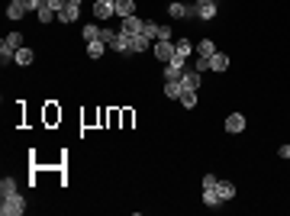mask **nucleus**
Returning a JSON list of instances; mask_svg holds the SVG:
<instances>
[{"instance_id":"obj_34","label":"nucleus","mask_w":290,"mask_h":216,"mask_svg":"<svg viewBox=\"0 0 290 216\" xmlns=\"http://www.w3.org/2000/svg\"><path fill=\"white\" fill-rule=\"evenodd\" d=\"M278 155H281V158H290V145H281V148H278Z\"/></svg>"},{"instance_id":"obj_3","label":"nucleus","mask_w":290,"mask_h":216,"mask_svg":"<svg viewBox=\"0 0 290 216\" xmlns=\"http://www.w3.org/2000/svg\"><path fill=\"white\" fill-rule=\"evenodd\" d=\"M151 55H155L161 65H168L171 58L177 55V49H174V39H155V42H151Z\"/></svg>"},{"instance_id":"obj_33","label":"nucleus","mask_w":290,"mask_h":216,"mask_svg":"<svg viewBox=\"0 0 290 216\" xmlns=\"http://www.w3.org/2000/svg\"><path fill=\"white\" fill-rule=\"evenodd\" d=\"M216 181H219V178H213V174H206V178H203V187H216Z\"/></svg>"},{"instance_id":"obj_36","label":"nucleus","mask_w":290,"mask_h":216,"mask_svg":"<svg viewBox=\"0 0 290 216\" xmlns=\"http://www.w3.org/2000/svg\"><path fill=\"white\" fill-rule=\"evenodd\" d=\"M74 3H84V0H74Z\"/></svg>"},{"instance_id":"obj_24","label":"nucleus","mask_w":290,"mask_h":216,"mask_svg":"<svg viewBox=\"0 0 290 216\" xmlns=\"http://www.w3.org/2000/svg\"><path fill=\"white\" fill-rule=\"evenodd\" d=\"M10 194H19L16 191V181H13V178H3V181H0V197H10Z\"/></svg>"},{"instance_id":"obj_32","label":"nucleus","mask_w":290,"mask_h":216,"mask_svg":"<svg viewBox=\"0 0 290 216\" xmlns=\"http://www.w3.org/2000/svg\"><path fill=\"white\" fill-rule=\"evenodd\" d=\"M158 39H174V32H171V26H161V29H158Z\"/></svg>"},{"instance_id":"obj_7","label":"nucleus","mask_w":290,"mask_h":216,"mask_svg":"<svg viewBox=\"0 0 290 216\" xmlns=\"http://www.w3.org/2000/svg\"><path fill=\"white\" fill-rule=\"evenodd\" d=\"M78 16H81V3L68 0V3H65V10L58 13V23H78Z\"/></svg>"},{"instance_id":"obj_10","label":"nucleus","mask_w":290,"mask_h":216,"mask_svg":"<svg viewBox=\"0 0 290 216\" xmlns=\"http://www.w3.org/2000/svg\"><path fill=\"white\" fill-rule=\"evenodd\" d=\"M26 13H29V10H26V3H13V0L6 3V19H13V23H19Z\"/></svg>"},{"instance_id":"obj_21","label":"nucleus","mask_w":290,"mask_h":216,"mask_svg":"<svg viewBox=\"0 0 290 216\" xmlns=\"http://www.w3.org/2000/svg\"><path fill=\"white\" fill-rule=\"evenodd\" d=\"M3 42L10 45V49H23V32H19V29L6 32V36H3Z\"/></svg>"},{"instance_id":"obj_26","label":"nucleus","mask_w":290,"mask_h":216,"mask_svg":"<svg viewBox=\"0 0 290 216\" xmlns=\"http://www.w3.org/2000/svg\"><path fill=\"white\" fill-rule=\"evenodd\" d=\"M103 52H107V45H103L100 39H94V42H87V55H91V58H100Z\"/></svg>"},{"instance_id":"obj_30","label":"nucleus","mask_w":290,"mask_h":216,"mask_svg":"<svg viewBox=\"0 0 290 216\" xmlns=\"http://www.w3.org/2000/svg\"><path fill=\"white\" fill-rule=\"evenodd\" d=\"M197 71H200V74L210 71V58H200V55H197Z\"/></svg>"},{"instance_id":"obj_31","label":"nucleus","mask_w":290,"mask_h":216,"mask_svg":"<svg viewBox=\"0 0 290 216\" xmlns=\"http://www.w3.org/2000/svg\"><path fill=\"white\" fill-rule=\"evenodd\" d=\"M65 3H68V0H48V6H52L55 13H61V10H65Z\"/></svg>"},{"instance_id":"obj_8","label":"nucleus","mask_w":290,"mask_h":216,"mask_svg":"<svg viewBox=\"0 0 290 216\" xmlns=\"http://www.w3.org/2000/svg\"><path fill=\"white\" fill-rule=\"evenodd\" d=\"M226 132H232V136L245 132V116H242V113H229V116H226Z\"/></svg>"},{"instance_id":"obj_14","label":"nucleus","mask_w":290,"mask_h":216,"mask_svg":"<svg viewBox=\"0 0 290 216\" xmlns=\"http://www.w3.org/2000/svg\"><path fill=\"white\" fill-rule=\"evenodd\" d=\"M116 39H120V29H110V26H100V42L107 45V49H113Z\"/></svg>"},{"instance_id":"obj_13","label":"nucleus","mask_w":290,"mask_h":216,"mask_svg":"<svg viewBox=\"0 0 290 216\" xmlns=\"http://www.w3.org/2000/svg\"><path fill=\"white\" fill-rule=\"evenodd\" d=\"M203 207H213V210L223 207V197L216 194V187H203Z\"/></svg>"},{"instance_id":"obj_12","label":"nucleus","mask_w":290,"mask_h":216,"mask_svg":"<svg viewBox=\"0 0 290 216\" xmlns=\"http://www.w3.org/2000/svg\"><path fill=\"white\" fill-rule=\"evenodd\" d=\"M216 194L223 197V204H226V200L236 197V184H232V181H216Z\"/></svg>"},{"instance_id":"obj_1","label":"nucleus","mask_w":290,"mask_h":216,"mask_svg":"<svg viewBox=\"0 0 290 216\" xmlns=\"http://www.w3.org/2000/svg\"><path fill=\"white\" fill-rule=\"evenodd\" d=\"M216 13H219L216 0H197V3L187 6V16H197V19H203V23H210Z\"/></svg>"},{"instance_id":"obj_11","label":"nucleus","mask_w":290,"mask_h":216,"mask_svg":"<svg viewBox=\"0 0 290 216\" xmlns=\"http://www.w3.org/2000/svg\"><path fill=\"white\" fill-rule=\"evenodd\" d=\"M197 55L200 58H213V55H216V42H213V39H200V42H197Z\"/></svg>"},{"instance_id":"obj_20","label":"nucleus","mask_w":290,"mask_h":216,"mask_svg":"<svg viewBox=\"0 0 290 216\" xmlns=\"http://www.w3.org/2000/svg\"><path fill=\"white\" fill-rule=\"evenodd\" d=\"M133 13H136V0H120V3H116V16L120 19L133 16Z\"/></svg>"},{"instance_id":"obj_27","label":"nucleus","mask_w":290,"mask_h":216,"mask_svg":"<svg viewBox=\"0 0 290 216\" xmlns=\"http://www.w3.org/2000/svg\"><path fill=\"white\" fill-rule=\"evenodd\" d=\"M177 104H181V107H187V110H193V107H197V91H184Z\"/></svg>"},{"instance_id":"obj_19","label":"nucleus","mask_w":290,"mask_h":216,"mask_svg":"<svg viewBox=\"0 0 290 216\" xmlns=\"http://www.w3.org/2000/svg\"><path fill=\"white\" fill-rule=\"evenodd\" d=\"M32 58H36V52H32V49H26V45H23V49H16V65H19V68H29Z\"/></svg>"},{"instance_id":"obj_29","label":"nucleus","mask_w":290,"mask_h":216,"mask_svg":"<svg viewBox=\"0 0 290 216\" xmlns=\"http://www.w3.org/2000/svg\"><path fill=\"white\" fill-rule=\"evenodd\" d=\"M45 3H48V0H26V10H29V13H39Z\"/></svg>"},{"instance_id":"obj_17","label":"nucleus","mask_w":290,"mask_h":216,"mask_svg":"<svg viewBox=\"0 0 290 216\" xmlns=\"http://www.w3.org/2000/svg\"><path fill=\"white\" fill-rule=\"evenodd\" d=\"M129 45H133V55H139V52H148L151 49V39L142 32V36H133V42H129Z\"/></svg>"},{"instance_id":"obj_28","label":"nucleus","mask_w":290,"mask_h":216,"mask_svg":"<svg viewBox=\"0 0 290 216\" xmlns=\"http://www.w3.org/2000/svg\"><path fill=\"white\" fill-rule=\"evenodd\" d=\"M158 29H161V26H158L155 19H145V36H148L151 42H155V39H158Z\"/></svg>"},{"instance_id":"obj_2","label":"nucleus","mask_w":290,"mask_h":216,"mask_svg":"<svg viewBox=\"0 0 290 216\" xmlns=\"http://www.w3.org/2000/svg\"><path fill=\"white\" fill-rule=\"evenodd\" d=\"M0 213H3V216H23L26 213V197H23V194L0 197Z\"/></svg>"},{"instance_id":"obj_22","label":"nucleus","mask_w":290,"mask_h":216,"mask_svg":"<svg viewBox=\"0 0 290 216\" xmlns=\"http://www.w3.org/2000/svg\"><path fill=\"white\" fill-rule=\"evenodd\" d=\"M81 39H84V42H94V39H100V26L87 23L84 29H81Z\"/></svg>"},{"instance_id":"obj_23","label":"nucleus","mask_w":290,"mask_h":216,"mask_svg":"<svg viewBox=\"0 0 290 216\" xmlns=\"http://www.w3.org/2000/svg\"><path fill=\"white\" fill-rule=\"evenodd\" d=\"M36 16H39V23H45V26H48V23H55V19H58V13H55V10H52V6H48V3H45V6H42V10H39V13H36Z\"/></svg>"},{"instance_id":"obj_4","label":"nucleus","mask_w":290,"mask_h":216,"mask_svg":"<svg viewBox=\"0 0 290 216\" xmlns=\"http://www.w3.org/2000/svg\"><path fill=\"white\" fill-rule=\"evenodd\" d=\"M187 71V58H181V55H174L168 65H164V81H181V74Z\"/></svg>"},{"instance_id":"obj_37","label":"nucleus","mask_w":290,"mask_h":216,"mask_svg":"<svg viewBox=\"0 0 290 216\" xmlns=\"http://www.w3.org/2000/svg\"><path fill=\"white\" fill-rule=\"evenodd\" d=\"M113 3H120V0H113Z\"/></svg>"},{"instance_id":"obj_16","label":"nucleus","mask_w":290,"mask_h":216,"mask_svg":"<svg viewBox=\"0 0 290 216\" xmlns=\"http://www.w3.org/2000/svg\"><path fill=\"white\" fill-rule=\"evenodd\" d=\"M181 94H184V84H181V81H164V97L181 100Z\"/></svg>"},{"instance_id":"obj_18","label":"nucleus","mask_w":290,"mask_h":216,"mask_svg":"<svg viewBox=\"0 0 290 216\" xmlns=\"http://www.w3.org/2000/svg\"><path fill=\"white\" fill-rule=\"evenodd\" d=\"M174 49H177V55H181V58H190L193 52H197V45H193L190 39H177V42H174Z\"/></svg>"},{"instance_id":"obj_25","label":"nucleus","mask_w":290,"mask_h":216,"mask_svg":"<svg viewBox=\"0 0 290 216\" xmlns=\"http://www.w3.org/2000/svg\"><path fill=\"white\" fill-rule=\"evenodd\" d=\"M168 16L171 19H184V16H187V3H171L168 6Z\"/></svg>"},{"instance_id":"obj_6","label":"nucleus","mask_w":290,"mask_h":216,"mask_svg":"<svg viewBox=\"0 0 290 216\" xmlns=\"http://www.w3.org/2000/svg\"><path fill=\"white\" fill-rule=\"evenodd\" d=\"M116 16V3L113 0H97L94 3V19H110Z\"/></svg>"},{"instance_id":"obj_15","label":"nucleus","mask_w":290,"mask_h":216,"mask_svg":"<svg viewBox=\"0 0 290 216\" xmlns=\"http://www.w3.org/2000/svg\"><path fill=\"white\" fill-rule=\"evenodd\" d=\"M210 71H229V55L226 52H216L210 58Z\"/></svg>"},{"instance_id":"obj_9","label":"nucleus","mask_w":290,"mask_h":216,"mask_svg":"<svg viewBox=\"0 0 290 216\" xmlns=\"http://www.w3.org/2000/svg\"><path fill=\"white\" fill-rule=\"evenodd\" d=\"M200 81H203V78H200V71H197V68L181 74V84H184V91H197V87H200Z\"/></svg>"},{"instance_id":"obj_5","label":"nucleus","mask_w":290,"mask_h":216,"mask_svg":"<svg viewBox=\"0 0 290 216\" xmlns=\"http://www.w3.org/2000/svg\"><path fill=\"white\" fill-rule=\"evenodd\" d=\"M120 32H126V36H142V32H145V19H139L136 13L126 16V19H120Z\"/></svg>"},{"instance_id":"obj_35","label":"nucleus","mask_w":290,"mask_h":216,"mask_svg":"<svg viewBox=\"0 0 290 216\" xmlns=\"http://www.w3.org/2000/svg\"><path fill=\"white\" fill-rule=\"evenodd\" d=\"M13 3H26V0H13Z\"/></svg>"}]
</instances>
